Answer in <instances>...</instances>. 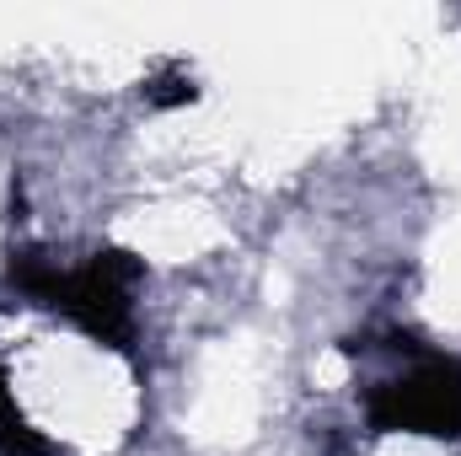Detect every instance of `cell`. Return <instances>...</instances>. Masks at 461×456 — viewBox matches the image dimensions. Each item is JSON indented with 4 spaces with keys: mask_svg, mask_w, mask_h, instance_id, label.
Here are the masks:
<instances>
[{
    "mask_svg": "<svg viewBox=\"0 0 461 456\" xmlns=\"http://www.w3.org/2000/svg\"><path fill=\"white\" fill-rule=\"evenodd\" d=\"M145 263L123 247L92 252L81 269H59L43 252H11L5 279L38 301L43 312L65 317L70 328H81L86 339L108 343L118 354H134V285H140Z\"/></svg>",
    "mask_w": 461,
    "mask_h": 456,
    "instance_id": "1",
    "label": "cell"
},
{
    "mask_svg": "<svg viewBox=\"0 0 461 456\" xmlns=\"http://www.w3.org/2000/svg\"><path fill=\"white\" fill-rule=\"evenodd\" d=\"M397 360L392 376L365 387V419L375 435H435L461 441V360L440 354L413 333H386V343H365Z\"/></svg>",
    "mask_w": 461,
    "mask_h": 456,
    "instance_id": "2",
    "label": "cell"
},
{
    "mask_svg": "<svg viewBox=\"0 0 461 456\" xmlns=\"http://www.w3.org/2000/svg\"><path fill=\"white\" fill-rule=\"evenodd\" d=\"M0 456H59V446H54L49 435H38V430L27 424V414L16 408L5 370H0Z\"/></svg>",
    "mask_w": 461,
    "mask_h": 456,
    "instance_id": "3",
    "label": "cell"
},
{
    "mask_svg": "<svg viewBox=\"0 0 461 456\" xmlns=\"http://www.w3.org/2000/svg\"><path fill=\"white\" fill-rule=\"evenodd\" d=\"M199 97V87H194V76L172 59V65H161L150 81H145V103L150 108H183V103H194Z\"/></svg>",
    "mask_w": 461,
    "mask_h": 456,
    "instance_id": "4",
    "label": "cell"
}]
</instances>
